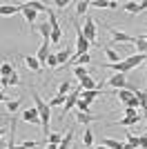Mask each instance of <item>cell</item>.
I'll list each match as a JSON object with an SVG mask.
<instances>
[{"mask_svg":"<svg viewBox=\"0 0 147 149\" xmlns=\"http://www.w3.org/2000/svg\"><path fill=\"white\" fill-rule=\"evenodd\" d=\"M31 98H34V105H36V109L40 111V120H43V134L45 136H49L51 131H49V120H51V107H49V102H45L40 96H38L36 89H31Z\"/></svg>","mask_w":147,"mask_h":149,"instance_id":"6da1fadb","label":"cell"},{"mask_svg":"<svg viewBox=\"0 0 147 149\" xmlns=\"http://www.w3.org/2000/svg\"><path fill=\"white\" fill-rule=\"evenodd\" d=\"M89 47H92V42L83 36V27L78 25V27H76V51H78V56L89 54Z\"/></svg>","mask_w":147,"mask_h":149,"instance_id":"7a4b0ae2","label":"cell"},{"mask_svg":"<svg viewBox=\"0 0 147 149\" xmlns=\"http://www.w3.org/2000/svg\"><path fill=\"white\" fill-rule=\"evenodd\" d=\"M109 31H111V42H107V47H109V45H116V42H136V36H129V33H125V31H120V29L109 27Z\"/></svg>","mask_w":147,"mask_h":149,"instance_id":"3957f363","label":"cell"},{"mask_svg":"<svg viewBox=\"0 0 147 149\" xmlns=\"http://www.w3.org/2000/svg\"><path fill=\"white\" fill-rule=\"evenodd\" d=\"M22 120L29 125H43V120H40V111H38L36 107H27L22 111Z\"/></svg>","mask_w":147,"mask_h":149,"instance_id":"277c9868","label":"cell"},{"mask_svg":"<svg viewBox=\"0 0 147 149\" xmlns=\"http://www.w3.org/2000/svg\"><path fill=\"white\" fill-rule=\"evenodd\" d=\"M83 36L94 45V40H96V22H94V18H89V16L85 18V25H83Z\"/></svg>","mask_w":147,"mask_h":149,"instance_id":"5b68a950","label":"cell"},{"mask_svg":"<svg viewBox=\"0 0 147 149\" xmlns=\"http://www.w3.org/2000/svg\"><path fill=\"white\" fill-rule=\"evenodd\" d=\"M105 85H109L111 89H125L127 87V78H125V74H114L111 76V78H107V80H105Z\"/></svg>","mask_w":147,"mask_h":149,"instance_id":"8992f818","label":"cell"},{"mask_svg":"<svg viewBox=\"0 0 147 149\" xmlns=\"http://www.w3.org/2000/svg\"><path fill=\"white\" fill-rule=\"evenodd\" d=\"M141 118H143V116H138V111H136V113H132V116H125V118L116 120V125H118V127H132V125L141 123Z\"/></svg>","mask_w":147,"mask_h":149,"instance_id":"52a82bcc","label":"cell"},{"mask_svg":"<svg viewBox=\"0 0 147 149\" xmlns=\"http://www.w3.org/2000/svg\"><path fill=\"white\" fill-rule=\"evenodd\" d=\"M20 11H22V16H24V20H27V22H31V25L36 22L38 11H36V9H31V7L27 5V2H24V5H20Z\"/></svg>","mask_w":147,"mask_h":149,"instance_id":"ba28073f","label":"cell"},{"mask_svg":"<svg viewBox=\"0 0 147 149\" xmlns=\"http://www.w3.org/2000/svg\"><path fill=\"white\" fill-rule=\"evenodd\" d=\"M80 89L83 91H92V89H100V85L94 80L92 76H85V78H80Z\"/></svg>","mask_w":147,"mask_h":149,"instance_id":"9c48e42d","label":"cell"},{"mask_svg":"<svg viewBox=\"0 0 147 149\" xmlns=\"http://www.w3.org/2000/svg\"><path fill=\"white\" fill-rule=\"evenodd\" d=\"M38 31H40V36H43V42L51 45V25H49V20L47 22H40V25H38Z\"/></svg>","mask_w":147,"mask_h":149,"instance_id":"30bf717a","label":"cell"},{"mask_svg":"<svg viewBox=\"0 0 147 149\" xmlns=\"http://www.w3.org/2000/svg\"><path fill=\"white\" fill-rule=\"evenodd\" d=\"M24 65H27L34 74H40V71H43V65H40V60H38L36 56H27L24 58Z\"/></svg>","mask_w":147,"mask_h":149,"instance_id":"8fae6325","label":"cell"},{"mask_svg":"<svg viewBox=\"0 0 147 149\" xmlns=\"http://www.w3.org/2000/svg\"><path fill=\"white\" fill-rule=\"evenodd\" d=\"M134 93H136V89H127V87H125V89H118V91H116V98H120L123 105H127L129 100L134 98Z\"/></svg>","mask_w":147,"mask_h":149,"instance_id":"7c38bea8","label":"cell"},{"mask_svg":"<svg viewBox=\"0 0 147 149\" xmlns=\"http://www.w3.org/2000/svg\"><path fill=\"white\" fill-rule=\"evenodd\" d=\"M49 54H51V51H49V42H43V45H40V49H38V54H36V58L40 60V65H43V67L47 65Z\"/></svg>","mask_w":147,"mask_h":149,"instance_id":"4fadbf2b","label":"cell"},{"mask_svg":"<svg viewBox=\"0 0 147 149\" xmlns=\"http://www.w3.org/2000/svg\"><path fill=\"white\" fill-rule=\"evenodd\" d=\"M100 93H103L100 89H92V91H83V93H80V98L85 100V102H89V105H92L96 98H100Z\"/></svg>","mask_w":147,"mask_h":149,"instance_id":"5bb4252c","label":"cell"},{"mask_svg":"<svg viewBox=\"0 0 147 149\" xmlns=\"http://www.w3.org/2000/svg\"><path fill=\"white\" fill-rule=\"evenodd\" d=\"M107 149H125V143H120V140H114V138H103V143Z\"/></svg>","mask_w":147,"mask_h":149,"instance_id":"9a60e30c","label":"cell"},{"mask_svg":"<svg viewBox=\"0 0 147 149\" xmlns=\"http://www.w3.org/2000/svg\"><path fill=\"white\" fill-rule=\"evenodd\" d=\"M105 56H107V60H109V62H123L120 60V54H118L116 49L107 47V45H105Z\"/></svg>","mask_w":147,"mask_h":149,"instance_id":"2e32d148","label":"cell"},{"mask_svg":"<svg viewBox=\"0 0 147 149\" xmlns=\"http://www.w3.org/2000/svg\"><path fill=\"white\" fill-rule=\"evenodd\" d=\"M71 91H74V87H71L69 80H62L60 85H58V96H69Z\"/></svg>","mask_w":147,"mask_h":149,"instance_id":"e0dca14e","label":"cell"},{"mask_svg":"<svg viewBox=\"0 0 147 149\" xmlns=\"http://www.w3.org/2000/svg\"><path fill=\"white\" fill-rule=\"evenodd\" d=\"M74 143V129H67L65 131V138H62V143H60V149H69Z\"/></svg>","mask_w":147,"mask_h":149,"instance_id":"ac0fdd59","label":"cell"},{"mask_svg":"<svg viewBox=\"0 0 147 149\" xmlns=\"http://www.w3.org/2000/svg\"><path fill=\"white\" fill-rule=\"evenodd\" d=\"M27 5H29L31 9H36L38 13H47V11H49V9H47V5H45V2H40V0H29Z\"/></svg>","mask_w":147,"mask_h":149,"instance_id":"d6986e66","label":"cell"},{"mask_svg":"<svg viewBox=\"0 0 147 149\" xmlns=\"http://www.w3.org/2000/svg\"><path fill=\"white\" fill-rule=\"evenodd\" d=\"M20 11V7H16V5H2L0 7V13H2V16H13V13H18Z\"/></svg>","mask_w":147,"mask_h":149,"instance_id":"ffe728a7","label":"cell"},{"mask_svg":"<svg viewBox=\"0 0 147 149\" xmlns=\"http://www.w3.org/2000/svg\"><path fill=\"white\" fill-rule=\"evenodd\" d=\"M76 120H78L80 125H89V123H94V120H98V116H92V113H76Z\"/></svg>","mask_w":147,"mask_h":149,"instance_id":"44dd1931","label":"cell"},{"mask_svg":"<svg viewBox=\"0 0 147 149\" xmlns=\"http://www.w3.org/2000/svg\"><path fill=\"white\" fill-rule=\"evenodd\" d=\"M62 138H65L62 134H58V131H51V134L47 136V145H58V147H60Z\"/></svg>","mask_w":147,"mask_h":149,"instance_id":"7402d4cb","label":"cell"},{"mask_svg":"<svg viewBox=\"0 0 147 149\" xmlns=\"http://www.w3.org/2000/svg\"><path fill=\"white\" fill-rule=\"evenodd\" d=\"M136 54H147V40L143 36H136Z\"/></svg>","mask_w":147,"mask_h":149,"instance_id":"603a6c76","label":"cell"},{"mask_svg":"<svg viewBox=\"0 0 147 149\" xmlns=\"http://www.w3.org/2000/svg\"><path fill=\"white\" fill-rule=\"evenodd\" d=\"M136 98H138V102H141L143 111L147 113V91L145 89H136Z\"/></svg>","mask_w":147,"mask_h":149,"instance_id":"cb8c5ba5","label":"cell"},{"mask_svg":"<svg viewBox=\"0 0 147 149\" xmlns=\"http://www.w3.org/2000/svg\"><path fill=\"white\" fill-rule=\"evenodd\" d=\"M65 102H67V96H58L56 93L54 98L49 100V107H65Z\"/></svg>","mask_w":147,"mask_h":149,"instance_id":"d4e9b609","label":"cell"},{"mask_svg":"<svg viewBox=\"0 0 147 149\" xmlns=\"http://www.w3.org/2000/svg\"><path fill=\"white\" fill-rule=\"evenodd\" d=\"M0 71H2V78H9V76L16 74V71H13V65H11V62H2Z\"/></svg>","mask_w":147,"mask_h":149,"instance_id":"484cf974","label":"cell"},{"mask_svg":"<svg viewBox=\"0 0 147 149\" xmlns=\"http://www.w3.org/2000/svg\"><path fill=\"white\" fill-rule=\"evenodd\" d=\"M47 67H49V69H58V67H60V62H58V54H49Z\"/></svg>","mask_w":147,"mask_h":149,"instance_id":"4316f807","label":"cell"},{"mask_svg":"<svg viewBox=\"0 0 147 149\" xmlns=\"http://www.w3.org/2000/svg\"><path fill=\"white\" fill-rule=\"evenodd\" d=\"M74 76H76V78H85V76H89V69L87 67H80V65H76V67H74Z\"/></svg>","mask_w":147,"mask_h":149,"instance_id":"83f0119b","label":"cell"},{"mask_svg":"<svg viewBox=\"0 0 147 149\" xmlns=\"http://www.w3.org/2000/svg\"><path fill=\"white\" fill-rule=\"evenodd\" d=\"M127 143L134 149H141V136H134V131H132V134H127Z\"/></svg>","mask_w":147,"mask_h":149,"instance_id":"f1b7e54d","label":"cell"},{"mask_svg":"<svg viewBox=\"0 0 147 149\" xmlns=\"http://www.w3.org/2000/svg\"><path fill=\"white\" fill-rule=\"evenodd\" d=\"M62 38V29L60 27H56V29H51V45H58Z\"/></svg>","mask_w":147,"mask_h":149,"instance_id":"f546056e","label":"cell"},{"mask_svg":"<svg viewBox=\"0 0 147 149\" xmlns=\"http://www.w3.org/2000/svg\"><path fill=\"white\" fill-rule=\"evenodd\" d=\"M92 7V2H87V0H83V2H78L76 5V11H78V16H83V13H87V9Z\"/></svg>","mask_w":147,"mask_h":149,"instance_id":"4dcf8cb0","label":"cell"},{"mask_svg":"<svg viewBox=\"0 0 147 149\" xmlns=\"http://www.w3.org/2000/svg\"><path fill=\"white\" fill-rule=\"evenodd\" d=\"M83 143H85V147H92L94 145V131L87 129L85 134H83Z\"/></svg>","mask_w":147,"mask_h":149,"instance_id":"1f68e13d","label":"cell"},{"mask_svg":"<svg viewBox=\"0 0 147 149\" xmlns=\"http://www.w3.org/2000/svg\"><path fill=\"white\" fill-rule=\"evenodd\" d=\"M76 109H78V113H89V102H85V100L80 98L78 105H76Z\"/></svg>","mask_w":147,"mask_h":149,"instance_id":"d6a6232c","label":"cell"},{"mask_svg":"<svg viewBox=\"0 0 147 149\" xmlns=\"http://www.w3.org/2000/svg\"><path fill=\"white\" fill-rule=\"evenodd\" d=\"M123 9H125V11H129V13H138V2H125V5H123Z\"/></svg>","mask_w":147,"mask_h":149,"instance_id":"836d02e7","label":"cell"},{"mask_svg":"<svg viewBox=\"0 0 147 149\" xmlns=\"http://www.w3.org/2000/svg\"><path fill=\"white\" fill-rule=\"evenodd\" d=\"M47 16H49V25H51V29H56V27H60V22H58V18H56V13L49 9L47 11Z\"/></svg>","mask_w":147,"mask_h":149,"instance_id":"e575fe53","label":"cell"},{"mask_svg":"<svg viewBox=\"0 0 147 149\" xmlns=\"http://www.w3.org/2000/svg\"><path fill=\"white\" fill-rule=\"evenodd\" d=\"M92 5L98 7V9H109V0H94Z\"/></svg>","mask_w":147,"mask_h":149,"instance_id":"d590c367","label":"cell"},{"mask_svg":"<svg viewBox=\"0 0 147 149\" xmlns=\"http://www.w3.org/2000/svg\"><path fill=\"white\" fill-rule=\"evenodd\" d=\"M7 107H9V111H16V109H18V107H20V100H18V98L9 100V102H7Z\"/></svg>","mask_w":147,"mask_h":149,"instance_id":"8d00e7d4","label":"cell"},{"mask_svg":"<svg viewBox=\"0 0 147 149\" xmlns=\"http://www.w3.org/2000/svg\"><path fill=\"white\" fill-rule=\"evenodd\" d=\"M54 5H56V7H58V9H65V7H67V5H69V2H67V0H56Z\"/></svg>","mask_w":147,"mask_h":149,"instance_id":"74e56055","label":"cell"},{"mask_svg":"<svg viewBox=\"0 0 147 149\" xmlns=\"http://www.w3.org/2000/svg\"><path fill=\"white\" fill-rule=\"evenodd\" d=\"M145 9H147V0H143V2H138V13H141V11H145Z\"/></svg>","mask_w":147,"mask_h":149,"instance_id":"f35d334b","label":"cell"},{"mask_svg":"<svg viewBox=\"0 0 147 149\" xmlns=\"http://www.w3.org/2000/svg\"><path fill=\"white\" fill-rule=\"evenodd\" d=\"M141 149H147V134L141 136Z\"/></svg>","mask_w":147,"mask_h":149,"instance_id":"ab89813d","label":"cell"},{"mask_svg":"<svg viewBox=\"0 0 147 149\" xmlns=\"http://www.w3.org/2000/svg\"><path fill=\"white\" fill-rule=\"evenodd\" d=\"M45 149H60V147H58V145H47Z\"/></svg>","mask_w":147,"mask_h":149,"instance_id":"60d3db41","label":"cell"},{"mask_svg":"<svg viewBox=\"0 0 147 149\" xmlns=\"http://www.w3.org/2000/svg\"><path fill=\"white\" fill-rule=\"evenodd\" d=\"M125 149H134V147H132V145H129V143H125Z\"/></svg>","mask_w":147,"mask_h":149,"instance_id":"b9f144b4","label":"cell"},{"mask_svg":"<svg viewBox=\"0 0 147 149\" xmlns=\"http://www.w3.org/2000/svg\"><path fill=\"white\" fill-rule=\"evenodd\" d=\"M96 149H107V147H105V145H98V147Z\"/></svg>","mask_w":147,"mask_h":149,"instance_id":"7bdbcfd3","label":"cell"},{"mask_svg":"<svg viewBox=\"0 0 147 149\" xmlns=\"http://www.w3.org/2000/svg\"><path fill=\"white\" fill-rule=\"evenodd\" d=\"M143 38H145V40H147V33H145V36H143Z\"/></svg>","mask_w":147,"mask_h":149,"instance_id":"ee69618b","label":"cell"}]
</instances>
